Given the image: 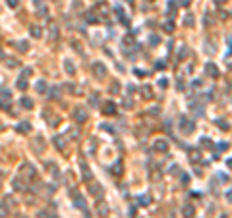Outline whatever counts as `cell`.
Returning <instances> with one entry per match:
<instances>
[{"instance_id": "obj_31", "label": "cell", "mask_w": 232, "mask_h": 218, "mask_svg": "<svg viewBox=\"0 0 232 218\" xmlns=\"http://www.w3.org/2000/svg\"><path fill=\"white\" fill-rule=\"evenodd\" d=\"M190 2H192V0H182V2H180V6H190Z\"/></svg>"}, {"instance_id": "obj_29", "label": "cell", "mask_w": 232, "mask_h": 218, "mask_svg": "<svg viewBox=\"0 0 232 218\" xmlns=\"http://www.w3.org/2000/svg\"><path fill=\"white\" fill-rule=\"evenodd\" d=\"M219 149H221V151H226V149H228V143H221Z\"/></svg>"}, {"instance_id": "obj_3", "label": "cell", "mask_w": 232, "mask_h": 218, "mask_svg": "<svg viewBox=\"0 0 232 218\" xmlns=\"http://www.w3.org/2000/svg\"><path fill=\"white\" fill-rule=\"evenodd\" d=\"M205 74H207L209 77H213V79L219 77V68L215 66V62H207V64H205Z\"/></svg>"}, {"instance_id": "obj_33", "label": "cell", "mask_w": 232, "mask_h": 218, "mask_svg": "<svg viewBox=\"0 0 232 218\" xmlns=\"http://www.w3.org/2000/svg\"><path fill=\"white\" fill-rule=\"evenodd\" d=\"M10 6H18V0H10Z\"/></svg>"}, {"instance_id": "obj_35", "label": "cell", "mask_w": 232, "mask_h": 218, "mask_svg": "<svg viewBox=\"0 0 232 218\" xmlns=\"http://www.w3.org/2000/svg\"><path fill=\"white\" fill-rule=\"evenodd\" d=\"M221 218H228V216H226V214H222V216H221Z\"/></svg>"}, {"instance_id": "obj_15", "label": "cell", "mask_w": 232, "mask_h": 218, "mask_svg": "<svg viewBox=\"0 0 232 218\" xmlns=\"http://www.w3.org/2000/svg\"><path fill=\"white\" fill-rule=\"evenodd\" d=\"M170 174H172V176H180V174H182V172H180V166L174 164L172 168H170Z\"/></svg>"}, {"instance_id": "obj_19", "label": "cell", "mask_w": 232, "mask_h": 218, "mask_svg": "<svg viewBox=\"0 0 232 218\" xmlns=\"http://www.w3.org/2000/svg\"><path fill=\"white\" fill-rule=\"evenodd\" d=\"M99 212H103V214H108V207L105 205V203H103V205H99Z\"/></svg>"}, {"instance_id": "obj_26", "label": "cell", "mask_w": 232, "mask_h": 218, "mask_svg": "<svg viewBox=\"0 0 232 218\" xmlns=\"http://www.w3.org/2000/svg\"><path fill=\"white\" fill-rule=\"evenodd\" d=\"M66 71H70V74H74L76 70H74V66H72V64H66Z\"/></svg>"}, {"instance_id": "obj_30", "label": "cell", "mask_w": 232, "mask_h": 218, "mask_svg": "<svg viewBox=\"0 0 232 218\" xmlns=\"http://www.w3.org/2000/svg\"><path fill=\"white\" fill-rule=\"evenodd\" d=\"M33 35H35V37H39V35H41V29L35 27V29H33Z\"/></svg>"}, {"instance_id": "obj_25", "label": "cell", "mask_w": 232, "mask_h": 218, "mask_svg": "<svg viewBox=\"0 0 232 218\" xmlns=\"http://www.w3.org/2000/svg\"><path fill=\"white\" fill-rule=\"evenodd\" d=\"M21 104H25V106H33V103H31L29 99H23V100H21Z\"/></svg>"}, {"instance_id": "obj_6", "label": "cell", "mask_w": 232, "mask_h": 218, "mask_svg": "<svg viewBox=\"0 0 232 218\" xmlns=\"http://www.w3.org/2000/svg\"><path fill=\"white\" fill-rule=\"evenodd\" d=\"M74 116H76V120H77V122H81V123L87 120V114H85V110H83V108H76Z\"/></svg>"}, {"instance_id": "obj_16", "label": "cell", "mask_w": 232, "mask_h": 218, "mask_svg": "<svg viewBox=\"0 0 232 218\" xmlns=\"http://www.w3.org/2000/svg\"><path fill=\"white\" fill-rule=\"evenodd\" d=\"M151 180H153V181H157L159 178H161V172H159V170H153V172H151V176H149Z\"/></svg>"}, {"instance_id": "obj_20", "label": "cell", "mask_w": 232, "mask_h": 218, "mask_svg": "<svg viewBox=\"0 0 232 218\" xmlns=\"http://www.w3.org/2000/svg\"><path fill=\"white\" fill-rule=\"evenodd\" d=\"M155 68H157V70H161V68L164 70V68H166V64H164L163 60H157V64H155Z\"/></svg>"}, {"instance_id": "obj_2", "label": "cell", "mask_w": 232, "mask_h": 218, "mask_svg": "<svg viewBox=\"0 0 232 218\" xmlns=\"http://www.w3.org/2000/svg\"><path fill=\"white\" fill-rule=\"evenodd\" d=\"M153 149L157 152H168V141H166V139H155Z\"/></svg>"}, {"instance_id": "obj_36", "label": "cell", "mask_w": 232, "mask_h": 218, "mask_svg": "<svg viewBox=\"0 0 232 218\" xmlns=\"http://www.w3.org/2000/svg\"><path fill=\"white\" fill-rule=\"evenodd\" d=\"M228 68H230V70H232V64H228Z\"/></svg>"}, {"instance_id": "obj_34", "label": "cell", "mask_w": 232, "mask_h": 218, "mask_svg": "<svg viewBox=\"0 0 232 218\" xmlns=\"http://www.w3.org/2000/svg\"><path fill=\"white\" fill-rule=\"evenodd\" d=\"M215 2H217V4H224V2H226V0H215Z\"/></svg>"}, {"instance_id": "obj_17", "label": "cell", "mask_w": 232, "mask_h": 218, "mask_svg": "<svg viewBox=\"0 0 232 218\" xmlns=\"http://www.w3.org/2000/svg\"><path fill=\"white\" fill-rule=\"evenodd\" d=\"M112 174H118V176L122 174V164H120V162H118V164H116L114 168H112Z\"/></svg>"}, {"instance_id": "obj_5", "label": "cell", "mask_w": 232, "mask_h": 218, "mask_svg": "<svg viewBox=\"0 0 232 218\" xmlns=\"http://www.w3.org/2000/svg\"><path fill=\"white\" fill-rule=\"evenodd\" d=\"M93 71H95L97 77H105V75H106V68H105V64H101V62L93 64Z\"/></svg>"}, {"instance_id": "obj_12", "label": "cell", "mask_w": 232, "mask_h": 218, "mask_svg": "<svg viewBox=\"0 0 232 218\" xmlns=\"http://www.w3.org/2000/svg\"><path fill=\"white\" fill-rule=\"evenodd\" d=\"M163 29H164L166 33H172V31H174V23H172V21H164V23H163Z\"/></svg>"}, {"instance_id": "obj_7", "label": "cell", "mask_w": 232, "mask_h": 218, "mask_svg": "<svg viewBox=\"0 0 232 218\" xmlns=\"http://www.w3.org/2000/svg\"><path fill=\"white\" fill-rule=\"evenodd\" d=\"M103 112H105L106 116L116 114V106H114V103H106V104H105V108H103Z\"/></svg>"}, {"instance_id": "obj_14", "label": "cell", "mask_w": 232, "mask_h": 218, "mask_svg": "<svg viewBox=\"0 0 232 218\" xmlns=\"http://www.w3.org/2000/svg\"><path fill=\"white\" fill-rule=\"evenodd\" d=\"M217 126H219L221 129H228V127H230V126H228V122H226V120H222V118L217 120Z\"/></svg>"}, {"instance_id": "obj_8", "label": "cell", "mask_w": 232, "mask_h": 218, "mask_svg": "<svg viewBox=\"0 0 232 218\" xmlns=\"http://www.w3.org/2000/svg\"><path fill=\"white\" fill-rule=\"evenodd\" d=\"M141 95H143V99H153V89H151L149 85H143L141 87Z\"/></svg>"}, {"instance_id": "obj_23", "label": "cell", "mask_w": 232, "mask_h": 218, "mask_svg": "<svg viewBox=\"0 0 232 218\" xmlns=\"http://www.w3.org/2000/svg\"><path fill=\"white\" fill-rule=\"evenodd\" d=\"M190 158H192V162H193V160H195V162H197V160H199V158H201V156H199V152H192V156H190Z\"/></svg>"}, {"instance_id": "obj_18", "label": "cell", "mask_w": 232, "mask_h": 218, "mask_svg": "<svg viewBox=\"0 0 232 218\" xmlns=\"http://www.w3.org/2000/svg\"><path fill=\"white\" fill-rule=\"evenodd\" d=\"M159 87H163V89H166V87H168V81H166L164 77H161V79H159Z\"/></svg>"}, {"instance_id": "obj_1", "label": "cell", "mask_w": 232, "mask_h": 218, "mask_svg": "<svg viewBox=\"0 0 232 218\" xmlns=\"http://www.w3.org/2000/svg\"><path fill=\"white\" fill-rule=\"evenodd\" d=\"M178 129H180L184 135H192V133L195 131V123H193L190 118H186V116H180V120H178Z\"/></svg>"}, {"instance_id": "obj_13", "label": "cell", "mask_w": 232, "mask_h": 218, "mask_svg": "<svg viewBox=\"0 0 232 218\" xmlns=\"http://www.w3.org/2000/svg\"><path fill=\"white\" fill-rule=\"evenodd\" d=\"M89 104L91 106H97L99 104V95H97V93H93V95L89 97Z\"/></svg>"}, {"instance_id": "obj_28", "label": "cell", "mask_w": 232, "mask_h": 218, "mask_svg": "<svg viewBox=\"0 0 232 218\" xmlns=\"http://www.w3.org/2000/svg\"><path fill=\"white\" fill-rule=\"evenodd\" d=\"M151 45H159V37H155V35H153V37H151Z\"/></svg>"}, {"instance_id": "obj_22", "label": "cell", "mask_w": 232, "mask_h": 218, "mask_svg": "<svg viewBox=\"0 0 232 218\" xmlns=\"http://www.w3.org/2000/svg\"><path fill=\"white\" fill-rule=\"evenodd\" d=\"M83 178H87V180H91V172H89V168H87V166H85V168H83Z\"/></svg>"}, {"instance_id": "obj_32", "label": "cell", "mask_w": 232, "mask_h": 218, "mask_svg": "<svg viewBox=\"0 0 232 218\" xmlns=\"http://www.w3.org/2000/svg\"><path fill=\"white\" fill-rule=\"evenodd\" d=\"M226 199H228V201L232 203V191H228V193H226Z\"/></svg>"}, {"instance_id": "obj_24", "label": "cell", "mask_w": 232, "mask_h": 218, "mask_svg": "<svg viewBox=\"0 0 232 218\" xmlns=\"http://www.w3.org/2000/svg\"><path fill=\"white\" fill-rule=\"evenodd\" d=\"M56 145H58V147H60V149L64 147V141H62V137H56Z\"/></svg>"}, {"instance_id": "obj_27", "label": "cell", "mask_w": 232, "mask_h": 218, "mask_svg": "<svg viewBox=\"0 0 232 218\" xmlns=\"http://www.w3.org/2000/svg\"><path fill=\"white\" fill-rule=\"evenodd\" d=\"M37 89H39V91H45V89H47V85L41 81V83H37Z\"/></svg>"}, {"instance_id": "obj_9", "label": "cell", "mask_w": 232, "mask_h": 218, "mask_svg": "<svg viewBox=\"0 0 232 218\" xmlns=\"http://www.w3.org/2000/svg\"><path fill=\"white\" fill-rule=\"evenodd\" d=\"M176 56H178V60H186V56H188V46H186V45H180Z\"/></svg>"}, {"instance_id": "obj_4", "label": "cell", "mask_w": 232, "mask_h": 218, "mask_svg": "<svg viewBox=\"0 0 232 218\" xmlns=\"http://www.w3.org/2000/svg\"><path fill=\"white\" fill-rule=\"evenodd\" d=\"M182 216L184 218H193L195 216V207L190 205V203H186V205L182 207Z\"/></svg>"}, {"instance_id": "obj_21", "label": "cell", "mask_w": 232, "mask_h": 218, "mask_svg": "<svg viewBox=\"0 0 232 218\" xmlns=\"http://www.w3.org/2000/svg\"><path fill=\"white\" fill-rule=\"evenodd\" d=\"M201 145L203 147H211V141H209L207 137H201Z\"/></svg>"}, {"instance_id": "obj_11", "label": "cell", "mask_w": 232, "mask_h": 218, "mask_svg": "<svg viewBox=\"0 0 232 218\" xmlns=\"http://www.w3.org/2000/svg\"><path fill=\"white\" fill-rule=\"evenodd\" d=\"M193 23H195V18L192 16V14H188V16L184 18V25H188V27H192Z\"/></svg>"}, {"instance_id": "obj_10", "label": "cell", "mask_w": 232, "mask_h": 218, "mask_svg": "<svg viewBox=\"0 0 232 218\" xmlns=\"http://www.w3.org/2000/svg\"><path fill=\"white\" fill-rule=\"evenodd\" d=\"M137 203H139L141 207H147L149 203H151V197H149V195H139V197H137Z\"/></svg>"}]
</instances>
